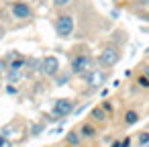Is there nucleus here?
Masks as SVG:
<instances>
[{"label": "nucleus", "mask_w": 149, "mask_h": 147, "mask_svg": "<svg viewBox=\"0 0 149 147\" xmlns=\"http://www.w3.org/2000/svg\"><path fill=\"white\" fill-rule=\"evenodd\" d=\"M72 2H74V0H53V6L55 8H63V6H68Z\"/></svg>", "instance_id": "nucleus-19"}, {"label": "nucleus", "mask_w": 149, "mask_h": 147, "mask_svg": "<svg viewBox=\"0 0 149 147\" xmlns=\"http://www.w3.org/2000/svg\"><path fill=\"white\" fill-rule=\"evenodd\" d=\"M110 147H120V141H118V139H114V141L110 143Z\"/></svg>", "instance_id": "nucleus-23"}, {"label": "nucleus", "mask_w": 149, "mask_h": 147, "mask_svg": "<svg viewBox=\"0 0 149 147\" xmlns=\"http://www.w3.org/2000/svg\"><path fill=\"white\" fill-rule=\"evenodd\" d=\"M92 68H94V59L88 53H76L70 61V70H72L74 76H82L84 72H88Z\"/></svg>", "instance_id": "nucleus-1"}, {"label": "nucleus", "mask_w": 149, "mask_h": 147, "mask_svg": "<svg viewBox=\"0 0 149 147\" xmlns=\"http://www.w3.org/2000/svg\"><path fill=\"white\" fill-rule=\"evenodd\" d=\"M98 147H100V145H98Z\"/></svg>", "instance_id": "nucleus-26"}, {"label": "nucleus", "mask_w": 149, "mask_h": 147, "mask_svg": "<svg viewBox=\"0 0 149 147\" xmlns=\"http://www.w3.org/2000/svg\"><path fill=\"white\" fill-rule=\"evenodd\" d=\"M90 121L96 123V125H106V123L110 121V114L98 104V106H92V108H90Z\"/></svg>", "instance_id": "nucleus-7"}, {"label": "nucleus", "mask_w": 149, "mask_h": 147, "mask_svg": "<svg viewBox=\"0 0 149 147\" xmlns=\"http://www.w3.org/2000/svg\"><path fill=\"white\" fill-rule=\"evenodd\" d=\"M17 92H19V90H17V86H15V84H8V86H6V94H10V96H15Z\"/></svg>", "instance_id": "nucleus-21"}, {"label": "nucleus", "mask_w": 149, "mask_h": 147, "mask_svg": "<svg viewBox=\"0 0 149 147\" xmlns=\"http://www.w3.org/2000/svg\"><path fill=\"white\" fill-rule=\"evenodd\" d=\"M135 123H139V112H137V110H127V112H125V125L131 127V125H135Z\"/></svg>", "instance_id": "nucleus-13"}, {"label": "nucleus", "mask_w": 149, "mask_h": 147, "mask_svg": "<svg viewBox=\"0 0 149 147\" xmlns=\"http://www.w3.org/2000/svg\"><path fill=\"white\" fill-rule=\"evenodd\" d=\"M41 72H43L47 78H55V76L61 72L57 57H55V55H47V57H43V59H41Z\"/></svg>", "instance_id": "nucleus-6"}, {"label": "nucleus", "mask_w": 149, "mask_h": 147, "mask_svg": "<svg viewBox=\"0 0 149 147\" xmlns=\"http://www.w3.org/2000/svg\"><path fill=\"white\" fill-rule=\"evenodd\" d=\"M131 145V137H125V139H120V147H129Z\"/></svg>", "instance_id": "nucleus-22"}, {"label": "nucleus", "mask_w": 149, "mask_h": 147, "mask_svg": "<svg viewBox=\"0 0 149 147\" xmlns=\"http://www.w3.org/2000/svg\"><path fill=\"white\" fill-rule=\"evenodd\" d=\"M45 131V123H35L33 127H31V135L33 137H37V135H41Z\"/></svg>", "instance_id": "nucleus-17"}, {"label": "nucleus", "mask_w": 149, "mask_h": 147, "mask_svg": "<svg viewBox=\"0 0 149 147\" xmlns=\"http://www.w3.org/2000/svg\"><path fill=\"white\" fill-rule=\"evenodd\" d=\"M13 15H15V19H31L33 8L27 2H15L13 4Z\"/></svg>", "instance_id": "nucleus-9"}, {"label": "nucleus", "mask_w": 149, "mask_h": 147, "mask_svg": "<svg viewBox=\"0 0 149 147\" xmlns=\"http://www.w3.org/2000/svg\"><path fill=\"white\" fill-rule=\"evenodd\" d=\"M72 78H74L72 70H70V72H63V70H61V72L55 76V84H57V86H65V84H70V82H72Z\"/></svg>", "instance_id": "nucleus-11"}, {"label": "nucleus", "mask_w": 149, "mask_h": 147, "mask_svg": "<svg viewBox=\"0 0 149 147\" xmlns=\"http://www.w3.org/2000/svg\"><path fill=\"white\" fill-rule=\"evenodd\" d=\"M8 72V63H6V59H0V76H4Z\"/></svg>", "instance_id": "nucleus-20"}, {"label": "nucleus", "mask_w": 149, "mask_h": 147, "mask_svg": "<svg viewBox=\"0 0 149 147\" xmlns=\"http://www.w3.org/2000/svg\"><path fill=\"white\" fill-rule=\"evenodd\" d=\"M65 145L68 147H82V141H84V137H82V133H80V129H72V131H68L65 133Z\"/></svg>", "instance_id": "nucleus-10"}, {"label": "nucleus", "mask_w": 149, "mask_h": 147, "mask_svg": "<svg viewBox=\"0 0 149 147\" xmlns=\"http://www.w3.org/2000/svg\"><path fill=\"white\" fill-rule=\"evenodd\" d=\"M118 61H120V49H118V47H112V45L104 47L102 53L98 55V65H100L102 70L114 68Z\"/></svg>", "instance_id": "nucleus-2"}, {"label": "nucleus", "mask_w": 149, "mask_h": 147, "mask_svg": "<svg viewBox=\"0 0 149 147\" xmlns=\"http://www.w3.org/2000/svg\"><path fill=\"white\" fill-rule=\"evenodd\" d=\"M74 17L72 15H59L57 19H55V33H57V37H61V39H68V37H72V33H74Z\"/></svg>", "instance_id": "nucleus-4"}, {"label": "nucleus", "mask_w": 149, "mask_h": 147, "mask_svg": "<svg viewBox=\"0 0 149 147\" xmlns=\"http://www.w3.org/2000/svg\"><path fill=\"white\" fill-rule=\"evenodd\" d=\"M74 110H76V100H72V98H57L53 102L51 114H55L57 118H65V116L74 114Z\"/></svg>", "instance_id": "nucleus-5"}, {"label": "nucleus", "mask_w": 149, "mask_h": 147, "mask_svg": "<svg viewBox=\"0 0 149 147\" xmlns=\"http://www.w3.org/2000/svg\"><path fill=\"white\" fill-rule=\"evenodd\" d=\"M143 74H145V76L149 78V65H143Z\"/></svg>", "instance_id": "nucleus-25"}, {"label": "nucleus", "mask_w": 149, "mask_h": 147, "mask_svg": "<svg viewBox=\"0 0 149 147\" xmlns=\"http://www.w3.org/2000/svg\"><path fill=\"white\" fill-rule=\"evenodd\" d=\"M25 68H29L31 72H41V59H35V57L27 59V65Z\"/></svg>", "instance_id": "nucleus-14"}, {"label": "nucleus", "mask_w": 149, "mask_h": 147, "mask_svg": "<svg viewBox=\"0 0 149 147\" xmlns=\"http://www.w3.org/2000/svg\"><path fill=\"white\" fill-rule=\"evenodd\" d=\"M137 145H139V147L149 145V131H141V133L137 135Z\"/></svg>", "instance_id": "nucleus-15"}, {"label": "nucleus", "mask_w": 149, "mask_h": 147, "mask_svg": "<svg viewBox=\"0 0 149 147\" xmlns=\"http://www.w3.org/2000/svg\"><path fill=\"white\" fill-rule=\"evenodd\" d=\"M80 78H82V80H84V82H86V84H88L90 88H94V90H96V88H100V86H102V84L106 82L108 74H106V72H104L102 68H92V70L84 72V74H82Z\"/></svg>", "instance_id": "nucleus-3"}, {"label": "nucleus", "mask_w": 149, "mask_h": 147, "mask_svg": "<svg viewBox=\"0 0 149 147\" xmlns=\"http://www.w3.org/2000/svg\"><path fill=\"white\" fill-rule=\"evenodd\" d=\"M100 106H102V108H104V110H106L110 116H114V106H112V102H108V100H102V102H100Z\"/></svg>", "instance_id": "nucleus-18"}, {"label": "nucleus", "mask_w": 149, "mask_h": 147, "mask_svg": "<svg viewBox=\"0 0 149 147\" xmlns=\"http://www.w3.org/2000/svg\"><path fill=\"white\" fill-rule=\"evenodd\" d=\"M78 129H80V133H82V137H84V139H96V137H98V125H96V123H92L90 118H88V121H84Z\"/></svg>", "instance_id": "nucleus-8"}, {"label": "nucleus", "mask_w": 149, "mask_h": 147, "mask_svg": "<svg viewBox=\"0 0 149 147\" xmlns=\"http://www.w3.org/2000/svg\"><path fill=\"white\" fill-rule=\"evenodd\" d=\"M135 82H137V86H139V88H143V90H149V78H147L145 74H141V76H139Z\"/></svg>", "instance_id": "nucleus-16"}, {"label": "nucleus", "mask_w": 149, "mask_h": 147, "mask_svg": "<svg viewBox=\"0 0 149 147\" xmlns=\"http://www.w3.org/2000/svg\"><path fill=\"white\" fill-rule=\"evenodd\" d=\"M6 139H8V137H4L2 133H0V147H2V145H4V141H6Z\"/></svg>", "instance_id": "nucleus-24"}, {"label": "nucleus", "mask_w": 149, "mask_h": 147, "mask_svg": "<svg viewBox=\"0 0 149 147\" xmlns=\"http://www.w3.org/2000/svg\"><path fill=\"white\" fill-rule=\"evenodd\" d=\"M6 78H8V84H19L23 78V70H8Z\"/></svg>", "instance_id": "nucleus-12"}]
</instances>
